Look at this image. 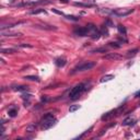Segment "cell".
Instances as JSON below:
<instances>
[{
  "mask_svg": "<svg viewBox=\"0 0 140 140\" xmlns=\"http://www.w3.org/2000/svg\"><path fill=\"white\" fill-rule=\"evenodd\" d=\"M57 122V119L54 117V115L50 113L46 114V115H44V117L42 118V129H44V130H46V129H49L52 128V126H55V124Z\"/></svg>",
  "mask_w": 140,
  "mask_h": 140,
  "instance_id": "cell-1",
  "label": "cell"
},
{
  "mask_svg": "<svg viewBox=\"0 0 140 140\" xmlns=\"http://www.w3.org/2000/svg\"><path fill=\"white\" fill-rule=\"evenodd\" d=\"M95 66V62L93 61H85V62H81L80 65L76 66V67L72 69V71L70 72V74H74L77 72H82V71H85V70H90Z\"/></svg>",
  "mask_w": 140,
  "mask_h": 140,
  "instance_id": "cell-2",
  "label": "cell"
},
{
  "mask_svg": "<svg viewBox=\"0 0 140 140\" xmlns=\"http://www.w3.org/2000/svg\"><path fill=\"white\" fill-rule=\"evenodd\" d=\"M87 89H88V88H85L84 83H79V84H77L76 87H73L71 90H70L69 97L72 98V100H74V98H77L79 95H81L82 92L84 91V90H87Z\"/></svg>",
  "mask_w": 140,
  "mask_h": 140,
  "instance_id": "cell-3",
  "label": "cell"
},
{
  "mask_svg": "<svg viewBox=\"0 0 140 140\" xmlns=\"http://www.w3.org/2000/svg\"><path fill=\"white\" fill-rule=\"evenodd\" d=\"M133 12V9H127V8H122V9H116V10L112 11V14L115 17H119V18H124L126 15H129L130 13Z\"/></svg>",
  "mask_w": 140,
  "mask_h": 140,
  "instance_id": "cell-4",
  "label": "cell"
},
{
  "mask_svg": "<svg viewBox=\"0 0 140 140\" xmlns=\"http://www.w3.org/2000/svg\"><path fill=\"white\" fill-rule=\"evenodd\" d=\"M74 34L78 35V36H87L88 34H90L89 30L87 28V26H82V27H78L73 31Z\"/></svg>",
  "mask_w": 140,
  "mask_h": 140,
  "instance_id": "cell-5",
  "label": "cell"
},
{
  "mask_svg": "<svg viewBox=\"0 0 140 140\" xmlns=\"http://www.w3.org/2000/svg\"><path fill=\"white\" fill-rule=\"evenodd\" d=\"M122 56H120L119 54H117V52H108V54H106L104 56V59H107V60H119V59H122Z\"/></svg>",
  "mask_w": 140,
  "mask_h": 140,
  "instance_id": "cell-6",
  "label": "cell"
},
{
  "mask_svg": "<svg viewBox=\"0 0 140 140\" xmlns=\"http://www.w3.org/2000/svg\"><path fill=\"white\" fill-rule=\"evenodd\" d=\"M1 35L2 36H7V37H17V36H22V33L20 32H4L1 31Z\"/></svg>",
  "mask_w": 140,
  "mask_h": 140,
  "instance_id": "cell-7",
  "label": "cell"
},
{
  "mask_svg": "<svg viewBox=\"0 0 140 140\" xmlns=\"http://www.w3.org/2000/svg\"><path fill=\"white\" fill-rule=\"evenodd\" d=\"M55 63H56L57 67L61 68V67H63V66L67 63V59L63 58V57H59V58H57L56 60H55Z\"/></svg>",
  "mask_w": 140,
  "mask_h": 140,
  "instance_id": "cell-8",
  "label": "cell"
},
{
  "mask_svg": "<svg viewBox=\"0 0 140 140\" xmlns=\"http://www.w3.org/2000/svg\"><path fill=\"white\" fill-rule=\"evenodd\" d=\"M135 124H136V119L132 117H127L126 119H124V122H122L124 126H133Z\"/></svg>",
  "mask_w": 140,
  "mask_h": 140,
  "instance_id": "cell-9",
  "label": "cell"
},
{
  "mask_svg": "<svg viewBox=\"0 0 140 140\" xmlns=\"http://www.w3.org/2000/svg\"><path fill=\"white\" fill-rule=\"evenodd\" d=\"M12 90L18 92H25L28 91V87L27 85H14V87H12Z\"/></svg>",
  "mask_w": 140,
  "mask_h": 140,
  "instance_id": "cell-10",
  "label": "cell"
},
{
  "mask_svg": "<svg viewBox=\"0 0 140 140\" xmlns=\"http://www.w3.org/2000/svg\"><path fill=\"white\" fill-rule=\"evenodd\" d=\"M24 22H15V23H11V24H8V25H2L1 26V31H3L4 28H11V27H14L17 25H21L23 24Z\"/></svg>",
  "mask_w": 140,
  "mask_h": 140,
  "instance_id": "cell-11",
  "label": "cell"
},
{
  "mask_svg": "<svg viewBox=\"0 0 140 140\" xmlns=\"http://www.w3.org/2000/svg\"><path fill=\"white\" fill-rule=\"evenodd\" d=\"M73 4L78 7H83V8H91V7H93V4L89 3V2H74Z\"/></svg>",
  "mask_w": 140,
  "mask_h": 140,
  "instance_id": "cell-12",
  "label": "cell"
},
{
  "mask_svg": "<svg viewBox=\"0 0 140 140\" xmlns=\"http://www.w3.org/2000/svg\"><path fill=\"white\" fill-rule=\"evenodd\" d=\"M112 79H114V76L113 74H106V76H104V77H102L101 78V80H100V82H107V81H111Z\"/></svg>",
  "mask_w": 140,
  "mask_h": 140,
  "instance_id": "cell-13",
  "label": "cell"
},
{
  "mask_svg": "<svg viewBox=\"0 0 140 140\" xmlns=\"http://www.w3.org/2000/svg\"><path fill=\"white\" fill-rule=\"evenodd\" d=\"M101 32L98 30H95V31H93V32L91 33V38L92 39H97V38H100V36H101Z\"/></svg>",
  "mask_w": 140,
  "mask_h": 140,
  "instance_id": "cell-14",
  "label": "cell"
},
{
  "mask_svg": "<svg viewBox=\"0 0 140 140\" xmlns=\"http://www.w3.org/2000/svg\"><path fill=\"white\" fill-rule=\"evenodd\" d=\"M36 130V125L35 124H30L28 126H26L25 131L26 132H33V131Z\"/></svg>",
  "mask_w": 140,
  "mask_h": 140,
  "instance_id": "cell-15",
  "label": "cell"
},
{
  "mask_svg": "<svg viewBox=\"0 0 140 140\" xmlns=\"http://www.w3.org/2000/svg\"><path fill=\"white\" fill-rule=\"evenodd\" d=\"M1 52L2 54H13V52H17V50L14 48H2Z\"/></svg>",
  "mask_w": 140,
  "mask_h": 140,
  "instance_id": "cell-16",
  "label": "cell"
},
{
  "mask_svg": "<svg viewBox=\"0 0 140 140\" xmlns=\"http://www.w3.org/2000/svg\"><path fill=\"white\" fill-rule=\"evenodd\" d=\"M25 80H30V81H36V82H39V78L37 76H25L24 77Z\"/></svg>",
  "mask_w": 140,
  "mask_h": 140,
  "instance_id": "cell-17",
  "label": "cell"
},
{
  "mask_svg": "<svg viewBox=\"0 0 140 140\" xmlns=\"http://www.w3.org/2000/svg\"><path fill=\"white\" fill-rule=\"evenodd\" d=\"M37 28H45V30H57L56 26H50V25H35Z\"/></svg>",
  "mask_w": 140,
  "mask_h": 140,
  "instance_id": "cell-18",
  "label": "cell"
},
{
  "mask_svg": "<svg viewBox=\"0 0 140 140\" xmlns=\"http://www.w3.org/2000/svg\"><path fill=\"white\" fill-rule=\"evenodd\" d=\"M139 52V49L138 48H135V49H131V50H128L127 52V54H126V56L127 57H132V56H135L137 52Z\"/></svg>",
  "mask_w": 140,
  "mask_h": 140,
  "instance_id": "cell-19",
  "label": "cell"
},
{
  "mask_svg": "<svg viewBox=\"0 0 140 140\" xmlns=\"http://www.w3.org/2000/svg\"><path fill=\"white\" fill-rule=\"evenodd\" d=\"M117 28H118V32L120 33V34H122V35H125L127 33V30H126V27H125L124 25H122V24H119V25L117 26Z\"/></svg>",
  "mask_w": 140,
  "mask_h": 140,
  "instance_id": "cell-20",
  "label": "cell"
},
{
  "mask_svg": "<svg viewBox=\"0 0 140 140\" xmlns=\"http://www.w3.org/2000/svg\"><path fill=\"white\" fill-rule=\"evenodd\" d=\"M8 114H9V116H10V117H15V116H17V114H18V109L15 108V107H14V108L9 109Z\"/></svg>",
  "mask_w": 140,
  "mask_h": 140,
  "instance_id": "cell-21",
  "label": "cell"
},
{
  "mask_svg": "<svg viewBox=\"0 0 140 140\" xmlns=\"http://www.w3.org/2000/svg\"><path fill=\"white\" fill-rule=\"evenodd\" d=\"M39 13H46V11L44 9H36V10H32L30 12V14L34 15V14H39Z\"/></svg>",
  "mask_w": 140,
  "mask_h": 140,
  "instance_id": "cell-22",
  "label": "cell"
},
{
  "mask_svg": "<svg viewBox=\"0 0 140 140\" xmlns=\"http://www.w3.org/2000/svg\"><path fill=\"white\" fill-rule=\"evenodd\" d=\"M100 32H101V34H102V35H104V36H108V31H107L106 25H105V24L102 26V27H101Z\"/></svg>",
  "mask_w": 140,
  "mask_h": 140,
  "instance_id": "cell-23",
  "label": "cell"
},
{
  "mask_svg": "<svg viewBox=\"0 0 140 140\" xmlns=\"http://www.w3.org/2000/svg\"><path fill=\"white\" fill-rule=\"evenodd\" d=\"M109 46L111 47H114V48H120L122 47V43H119V42H111L109 43Z\"/></svg>",
  "mask_w": 140,
  "mask_h": 140,
  "instance_id": "cell-24",
  "label": "cell"
},
{
  "mask_svg": "<svg viewBox=\"0 0 140 140\" xmlns=\"http://www.w3.org/2000/svg\"><path fill=\"white\" fill-rule=\"evenodd\" d=\"M107 52V48H105V47H102V48H96V49L91 50L92 54H93V52Z\"/></svg>",
  "mask_w": 140,
  "mask_h": 140,
  "instance_id": "cell-25",
  "label": "cell"
},
{
  "mask_svg": "<svg viewBox=\"0 0 140 140\" xmlns=\"http://www.w3.org/2000/svg\"><path fill=\"white\" fill-rule=\"evenodd\" d=\"M79 108H80V105H71V106L69 107V112L70 113H73V112L78 111Z\"/></svg>",
  "mask_w": 140,
  "mask_h": 140,
  "instance_id": "cell-26",
  "label": "cell"
},
{
  "mask_svg": "<svg viewBox=\"0 0 140 140\" xmlns=\"http://www.w3.org/2000/svg\"><path fill=\"white\" fill-rule=\"evenodd\" d=\"M19 47H22V48H25V47H28V48H32L33 47V45H31V44H24V43H22V44H19Z\"/></svg>",
  "mask_w": 140,
  "mask_h": 140,
  "instance_id": "cell-27",
  "label": "cell"
},
{
  "mask_svg": "<svg viewBox=\"0 0 140 140\" xmlns=\"http://www.w3.org/2000/svg\"><path fill=\"white\" fill-rule=\"evenodd\" d=\"M66 18L69 20H72V21H78L79 18L78 17H74V15H66Z\"/></svg>",
  "mask_w": 140,
  "mask_h": 140,
  "instance_id": "cell-28",
  "label": "cell"
},
{
  "mask_svg": "<svg viewBox=\"0 0 140 140\" xmlns=\"http://www.w3.org/2000/svg\"><path fill=\"white\" fill-rule=\"evenodd\" d=\"M52 11L54 13H56V14H59V15H65V13L62 12V11H59V10H57V9H52Z\"/></svg>",
  "mask_w": 140,
  "mask_h": 140,
  "instance_id": "cell-29",
  "label": "cell"
},
{
  "mask_svg": "<svg viewBox=\"0 0 140 140\" xmlns=\"http://www.w3.org/2000/svg\"><path fill=\"white\" fill-rule=\"evenodd\" d=\"M105 25H106V26H109V27H112V26H114V23L111 21V20H106V21H105Z\"/></svg>",
  "mask_w": 140,
  "mask_h": 140,
  "instance_id": "cell-30",
  "label": "cell"
},
{
  "mask_svg": "<svg viewBox=\"0 0 140 140\" xmlns=\"http://www.w3.org/2000/svg\"><path fill=\"white\" fill-rule=\"evenodd\" d=\"M31 96H32L31 94H23V95H22V98H24V100H28Z\"/></svg>",
  "mask_w": 140,
  "mask_h": 140,
  "instance_id": "cell-31",
  "label": "cell"
},
{
  "mask_svg": "<svg viewBox=\"0 0 140 140\" xmlns=\"http://www.w3.org/2000/svg\"><path fill=\"white\" fill-rule=\"evenodd\" d=\"M135 96H136V97H139V96H140V91H139V92H137V93L135 94Z\"/></svg>",
  "mask_w": 140,
  "mask_h": 140,
  "instance_id": "cell-32",
  "label": "cell"
},
{
  "mask_svg": "<svg viewBox=\"0 0 140 140\" xmlns=\"http://www.w3.org/2000/svg\"><path fill=\"white\" fill-rule=\"evenodd\" d=\"M68 0H60V2H67Z\"/></svg>",
  "mask_w": 140,
  "mask_h": 140,
  "instance_id": "cell-33",
  "label": "cell"
}]
</instances>
